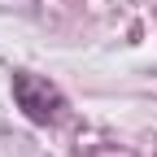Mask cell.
<instances>
[{
  "instance_id": "1",
  "label": "cell",
  "mask_w": 157,
  "mask_h": 157,
  "mask_svg": "<svg viewBox=\"0 0 157 157\" xmlns=\"http://www.w3.org/2000/svg\"><path fill=\"white\" fill-rule=\"evenodd\" d=\"M13 96L26 109V118H35V122H57L61 109H66L61 92L48 78H39V74H13Z\"/></svg>"
}]
</instances>
